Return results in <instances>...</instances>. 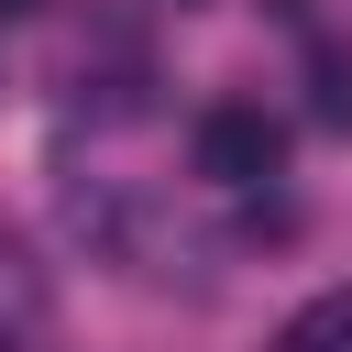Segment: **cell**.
<instances>
[{"mask_svg":"<svg viewBox=\"0 0 352 352\" xmlns=\"http://www.w3.org/2000/svg\"><path fill=\"white\" fill-rule=\"evenodd\" d=\"M187 154H198L209 187H264V176L286 165V121H275L264 99H209L198 132H187Z\"/></svg>","mask_w":352,"mask_h":352,"instance_id":"obj_1","label":"cell"},{"mask_svg":"<svg viewBox=\"0 0 352 352\" xmlns=\"http://www.w3.org/2000/svg\"><path fill=\"white\" fill-rule=\"evenodd\" d=\"M22 11H44V0H0V22H22Z\"/></svg>","mask_w":352,"mask_h":352,"instance_id":"obj_5","label":"cell"},{"mask_svg":"<svg viewBox=\"0 0 352 352\" xmlns=\"http://www.w3.org/2000/svg\"><path fill=\"white\" fill-rule=\"evenodd\" d=\"M44 330H55V286H44L33 242L0 231V352H44Z\"/></svg>","mask_w":352,"mask_h":352,"instance_id":"obj_2","label":"cell"},{"mask_svg":"<svg viewBox=\"0 0 352 352\" xmlns=\"http://www.w3.org/2000/svg\"><path fill=\"white\" fill-rule=\"evenodd\" d=\"M308 110H319L330 132H352V55H341V44H308Z\"/></svg>","mask_w":352,"mask_h":352,"instance_id":"obj_4","label":"cell"},{"mask_svg":"<svg viewBox=\"0 0 352 352\" xmlns=\"http://www.w3.org/2000/svg\"><path fill=\"white\" fill-rule=\"evenodd\" d=\"M176 11H198V0H176Z\"/></svg>","mask_w":352,"mask_h":352,"instance_id":"obj_6","label":"cell"},{"mask_svg":"<svg viewBox=\"0 0 352 352\" xmlns=\"http://www.w3.org/2000/svg\"><path fill=\"white\" fill-rule=\"evenodd\" d=\"M275 352H352V286H330V297H308V308H286V330H275Z\"/></svg>","mask_w":352,"mask_h":352,"instance_id":"obj_3","label":"cell"}]
</instances>
